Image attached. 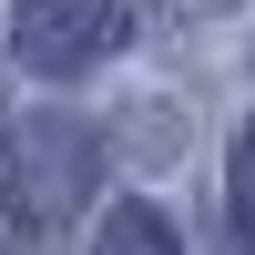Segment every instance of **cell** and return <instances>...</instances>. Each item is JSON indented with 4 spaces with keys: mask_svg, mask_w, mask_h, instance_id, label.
<instances>
[{
    "mask_svg": "<svg viewBox=\"0 0 255 255\" xmlns=\"http://www.w3.org/2000/svg\"><path fill=\"white\" fill-rule=\"evenodd\" d=\"M194 10H215V0H194Z\"/></svg>",
    "mask_w": 255,
    "mask_h": 255,
    "instance_id": "5",
    "label": "cell"
},
{
    "mask_svg": "<svg viewBox=\"0 0 255 255\" xmlns=\"http://www.w3.org/2000/svg\"><path fill=\"white\" fill-rule=\"evenodd\" d=\"M225 255H255V204H225Z\"/></svg>",
    "mask_w": 255,
    "mask_h": 255,
    "instance_id": "4",
    "label": "cell"
},
{
    "mask_svg": "<svg viewBox=\"0 0 255 255\" xmlns=\"http://www.w3.org/2000/svg\"><path fill=\"white\" fill-rule=\"evenodd\" d=\"M92 255H184V245H174V225H163L153 204H113L102 235H92Z\"/></svg>",
    "mask_w": 255,
    "mask_h": 255,
    "instance_id": "2",
    "label": "cell"
},
{
    "mask_svg": "<svg viewBox=\"0 0 255 255\" xmlns=\"http://www.w3.org/2000/svg\"><path fill=\"white\" fill-rule=\"evenodd\" d=\"M123 31H133L123 0H20L10 10V51L31 72H92L123 51Z\"/></svg>",
    "mask_w": 255,
    "mask_h": 255,
    "instance_id": "1",
    "label": "cell"
},
{
    "mask_svg": "<svg viewBox=\"0 0 255 255\" xmlns=\"http://www.w3.org/2000/svg\"><path fill=\"white\" fill-rule=\"evenodd\" d=\"M225 204H255V123L235 133V184H225Z\"/></svg>",
    "mask_w": 255,
    "mask_h": 255,
    "instance_id": "3",
    "label": "cell"
}]
</instances>
